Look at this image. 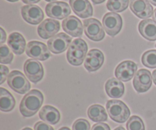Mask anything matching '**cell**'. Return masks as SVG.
<instances>
[{"label": "cell", "mask_w": 156, "mask_h": 130, "mask_svg": "<svg viewBox=\"0 0 156 130\" xmlns=\"http://www.w3.org/2000/svg\"><path fill=\"white\" fill-rule=\"evenodd\" d=\"M44 102V95L36 89L29 91L21 100L20 112L24 117H30L37 114Z\"/></svg>", "instance_id": "1"}, {"label": "cell", "mask_w": 156, "mask_h": 130, "mask_svg": "<svg viewBox=\"0 0 156 130\" xmlns=\"http://www.w3.org/2000/svg\"><path fill=\"white\" fill-rule=\"evenodd\" d=\"M88 45L82 39H76L71 43L68 49L66 58L68 62L73 65H82L86 58Z\"/></svg>", "instance_id": "2"}, {"label": "cell", "mask_w": 156, "mask_h": 130, "mask_svg": "<svg viewBox=\"0 0 156 130\" xmlns=\"http://www.w3.org/2000/svg\"><path fill=\"white\" fill-rule=\"evenodd\" d=\"M106 108L110 117L117 123H125L130 116L129 109L121 100H108L107 102Z\"/></svg>", "instance_id": "3"}, {"label": "cell", "mask_w": 156, "mask_h": 130, "mask_svg": "<svg viewBox=\"0 0 156 130\" xmlns=\"http://www.w3.org/2000/svg\"><path fill=\"white\" fill-rule=\"evenodd\" d=\"M9 86L15 92L24 94L30 89V84L21 72L14 70L9 73L7 79Z\"/></svg>", "instance_id": "4"}, {"label": "cell", "mask_w": 156, "mask_h": 130, "mask_svg": "<svg viewBox=\"0 0 156 130\" xmlns=\"http://www.w3.org/2000/svg\"><path fill=\"white\" fill-rule=\"evenodd\" d=\"M85 35L93 41H101L105 38V33L102 24L95 18H88L83 21Z\"/></svg>", "instance_id": "5"}, {"label": "cell", "mask_w": 156, "mask_h": 130, "mask_svg": "<svg viewBox=\"0 0 156 130\" xmlns=\"http://www.w3.org/2000/svg\"><path fill=\"white\" fill-rule=\"evenodd\" d=\"M103 27L106 33L111 37H114L120 31L123 26V20L120 15L114 12H109L104 16Z\"/></svg>", "instance_id": "6"}, {"label": "cell", "mask_w": 156, "mask_h": 130, "mask_svg": "<svg viewBox=\"0 0 156 130\" xmlns=\"http://www.w3.org/2000/svg\"><path fill=\"white\" fill-rule=\"evenodd\" d=\"M49 48L44 44L39 41H30L26 47V53L30 58L36 60H47L50 56Z\"/></svg>", "instance_id": "7"}, {"label": "cell", "mask_w": 156, "mask_h": 130, "mask_svg": "<svg viewBox=\"0 0 156 130\" xmlns=\"http://www.w3.org/2000/svg\"><path fill=\"white\" fill-rule=\"evenodd\" d=\"M47 16L54 19H63L68 18L71 13L69 5L65 2H54L46 5Z\"/></svg>", "instance_id": "8"}, {"label": "cell", "mask_w": 156, "mask_h": 130, "mask_svg": "<svg viewBox=\"0 0 156 130\" xmlns=\"http://www.w3.org/2000/svg\"><path fill=\"white\" fill-rule=\"evenodd\" d=\"M24 71L27 79L33 83H37L44 75L42 64L36 59H27L24 65Z\"/></svg>", "instance_id": "9"}, {"label": "cell", "mask_w": 156, "mask_h": 130, "mask_svg": "<svg viewBox=\"0 0 156 130\" xmlns=\"http://www.w3.org/2000/svg\"><path fill=\"white\" fill-rule=\"evenodd\" d=\"M72 42V37L65 33H59L50 38L47 42V47L55 54L63 53L67 50Z\"/></svg>", "instance_id": "10"}, {"label": "cell", "mask_w": 156, "mask_h": 130, "mask_svg": "<svg viewBox=\"0 0 156 130\" xmlns=\"http://www.w3.org/2000/svg\"><path fill=\"white\" fill-rule=\"evenodd\" d=\"M152 78L151 72L145 69L139 70L134 77L133 87L138 93L146 92L152 86Z\"/></svg>", "instance_id": "11"}, {"label": "cell", "mask_w": 156, "mask_h": 130, "mask_svg": "<svg viewBox=\"0 0 156 130\" xmlns=\"http://www.w3.org/2000/svg\"><path fill=\"white\" fill-rule=\"evenodd\" d=\"M21 15L26 22L34 25L40 24L44 18L42 9L34 5L23 6L21 8Z\"/></svg>", "instance_id": "12"}, {"label": "cell", "mask_w": 156, "mask_h": 130, "mask_svg": "<svg viewBox=\"0 0 156 130\" xmlns=\"http://www.w3.org/2000/svg\"><path fill=\"white\" fill-rule=\"evenodd\" d=\"M137 65L131 60H126L119 64L115 69V76L121 82L131 80L136 73Z\"/></svg>", "instance_id": "13"}, {"label": "cell", "mask_w": 156, "mask_h": 130, "mask_svg": "<svg viewBox=\"0 0 156 130\" xmlns=\"http://www.w3.org/2000/svg\"><path fill=\"white\" fill-rule=\"evenodd\" d=\"M129 8L138 18L147 19L153 15V8L147 0H130Z\"/></svg>", "instance_id": "14"}, {"label": "cell", "mask_w": 156, "mask_h": 130, "mask_svg": "<svg viewBox=\"0 0 156 130\" xmlns=\"http://www.w3.org/2000/svg\"><path fill=\"white\" fill-rule=\"evenodd\" d=\"M60 28V24L55 19H46L38 26V35L43 39H49L58 33Z\"/></svg>", "instance_id": "15"}, {"label": "cell", "mask_w": 156, "mask_h": 130, "mask_svg": "<svg viewBox=\"0 0 156 130\" xmlns=\"http://www.w3.org/2000/svg\"><path fill=\"white\" fill-rule=\"evenodd\" d=\"M105 56L101 50L93 49L87 54L85 61V67L88 72H95L102 66Z\"/></svg>", "instance_id": "16"}, {"label": "cell", "mask_w": 156, "mask_h": 130, "mask_svg": "<svg viewBox=\"0 0 156 130\" xmlns=\"http://www.w3.org/2000/svg\"><path fill=\"white\" fill-rule=\"evenodd\" d=\"M64 31L72 37H82L83 33V26L78 18L75 16H69L65 18L62 23Z\"/></svg>", "instance_id": "17"}, {"label": "cell", "mask_w": 156, "mask_h": 130, "mask_svg": "<svg viewBox=\"0 0 156 130\" xmlns=\"http://www.w3.org/2000/svg\"><path fill=\"white\" fill-rule=\"evenodd\" d=\"M69 4L79 18H87L93 15V8L88 0H69Z\"/></svg>", "instance_id": "18"}, {"label": "cell", "mask_w": 156, "mask_h": 130, "mask_svg": "<svg viewBox=\"0 0 156 130\" xmlns=\"http://www.w3.org/2000/svg\"><path fill=\"white\" fill-rule=\"evenodd\" d=\"M107 94L112 98H120L124 94V85L116 78H111L105 84Z\"/></svg>", "instance_id": "19"}, {"label": "cell", "mask_w": 156, "mask_h": 130, "mask_svg": "<svg viewBox=\"0 0 156 130\" xmlns=\"http://www.w3.org/2000/svg\"><path fill=\"white\" fill-rule=\"evenodd\" d=\"M140 34L149 41L156 40V22L152 19H144L139 24Z\"/></svg>", "instance_id": "20"}, {"label": "cell", "mask_w": 156, "mask_h": 130, "mask_svg": "<svg viewBox=\"0 0 156 130\" xmlns=\"http://www.w3.org/2000/svg\"><path fill=\"white\" fill-rule=\"evenodd\" d=\"M8 45L14 53L21 55L24 52L26 47V41L24 37L18 32L11 33L8 38Z\"/></svg>", "instance_id": "21"}, {"label": "cell", "mask_w": 156, "mask_h": 130, "mask_svg": "<svg viewBox=\"0 0 156 130\" xmlns=\"http://www.w3.org/2000/svg\"><path fill=\"white\" fill-rule=\"evenodd\" d=\"M39 117L44 122L51 125H55L60 120V114L56 108L46 105L43 107L39 112Z\"/></svg>", "instance_id": "22"}, {"label": "cell", "mask_w": 156, "mask_h": 130, "mask_svg": "<svg viewBox=\"0 0 156 130\" xmlns=\"http://www.w3.org/2000/svg\"><path fill=\"white\" fill-rule=\"evenodd\" d=\"M15 100L13 96L5 88H0V110L3 112H9L15 107Z\"/></svg>", "instance_id": "23"}, {"label": "cell", "mask_w": 156, "mask_h": 130, "mask_svg": "<svg viewBox=\"0 0 156 130\" xmlns=\"http://www.w3.org/2000/svg\"><path fill=\"white\" fill-rule=\"evenodd\" d=\"M88 116L93 122H101L107 121L108 120V114H107L104 107L99 104H93L88 108Z\"/></svg>", "instance_id": "24"}, {"label": "cell", "mask_w": 156, "mask_h": 130, "mask_svg": "<svg viewBox=\"0 0 156 130\" xmlns=\"http://www.w3.org/2000/svg\"><path fill=\"white\" fill-rule=\"evenodd\" d=\"M129 0H108L107 8L111 12H122L126 10L129 5Z\"/></svg>", "instance_id": "25"}, {"label": "cell", "mask_w": 156, "mask_h": 130, "mask_svg": "<svg viewBox=\"0 0 156 130\" xmlns=\"http://www.w3.org/2000/svg\"><path fill=\"white\" fill-rule=\"evenodd\" d=\"M142 62L145 66L150 69L156 68V50H148L142 56Z\"/></svg>", "instance_id": "26"}, {"label": "cell", "mask_w": 156, "mask_h": 130, "mask_svg": "<svg viewBox=\"0 0 156 130\" xmlns=\"http://www.w3.org/2000/svg\"><path fill=\"white\" fill-rule=\"evenodd\" d=\"M127 130H145V125L143 120L137 116H133L126 123Z\"/></svg>", "instance_id": "27"}, {"label": "cell", "mask_w": 156, "mask_h": 130, "mask_svg": "<svg viewBox=\"0 0 156 130\" xmlns=\"http://www.w3.org/2000/svg\"><path fill=\"white\" fill-rule=\"evenodd\" d=\"M0 56H1L0 62L2 64H10L14 58L13 54L10 51L9 47L2 44L0 47Z\"/></svg>", "instance_id": "28"}, {"label": "cell", "mask_w": 156, "mask_h": 130, "mask_svg": "<svg viewBox=\"0 0 156 130\" xmlns=\"http://www.w3.org/2000/svg\"><path fill=\"white\" fill-rule=\"evenodd\" d=\"M73 130H90V123L85 119H79L73 126Z\"/></svg>", "instance_id": "29"}, {"label": "cell", "mask_w": 156, "mask_h": 130, "mask_svg": "<svg viewBox=\"0 0 156 130\" xmlns=\"http://www.w3.org/2000/svg\"><path fill=\"white\" fill-rule=\"evenodd\" d=\"M0 84H3V82L7 79L8 75H9V69L5 65H0Z\"/></svg>", "instance_id": "30"}, {"label": "cell", "mask_w": 156, "mask_h": 130, "mask_svg": "<svg viewBox=\"0 0 156 130\" xmlns=\"http://www.w3.org/2000/svg\"><path fill=\"white\" fill-rule=\"evenodd\" d=\"M34 130H54L51 126H49L44 122H37L34 125Z\"/></svg>", "instance_id": "31"}, {"label": "cell", "mask_w": 156, "mask_h": 130, "mask_svg": "<svg viewBox=\"0 0 156 130\" xmlns=\"http://www.w3.org/2000/svg\"><path fill=\"white\" fill-rule=\"evenodd\" d=\"M91 130H111V128L106 123H98L92 126Z\"/></svg>", "instance_id": "32"}, {"label": "cell", "mask_w": 156, "mask_h": 130, "mask_svg": "<svg viewBox=\"0 0 156 130\" xmlns=\"http://www.w3.org/2000/svg\"><path fill=\"white\" fill-rule=\"evenodd\" d=\"M0 30H1V44H2L6 40V33L5 32V30H3L2 27L0 28Z\"/></svg>", "instance_id": "33"}, {"label": "cell", "mask_w": 156, "mask_h": 130, "mask_svg": "<svg viewBox=\"0 0 156 130\" xmlns=\"http://www.w3.org/2000/svg\"><path fill=\"white\" fill-rule=\"evenodd\" d=\"M40 1H41V0H22V2L24 3H25V4H30V5L35 4V3L39 2Z\"/></svg>", "instance_id": "34"}, {"label": "cell", "mask_w": 156, "mask_h": 130, "mask_svg": "<svg viewBox=\"0 0 156 130\" xmlns=\"http://www.w3.org/2000/svg\"><path fill=\"white\" fill-rule=\"evenodd\" d=\"M91 1L94 4H101V3L104 2L105 0H91Z\"/></svg>", "instance_id": "35"}, {"label": "cell", "mask_w": 156, "mask_h": 130, "mask_svg": "<svg viewBox=\"0 0 156 130\" xmlns=\"http://www.w3.org/2000/svg\"><path fill=\"white\" fill-rule=\"evenodd\" d=\"M152 79H153V82L155 83V85H156V70L152 72Z\"/></svg>", "instance_id": "36"}, {"label": "cell", "mask_w": 156, "mask_h": 130, "mask_svg": "<svg viewBox=\"0 0 156 130\" xmlns=\"http://www.w3.org/2000/svg\"><path fill=\"white\" fill-rule=\"evenodd\" d=\"M148 2H149V3H151V4H152L153 5L156 6V0H147Z\"/></svg>", "instance_id": "37"}, {"label": "cell", "mask_w": 156, "mask_h": 130, "mask_svg": "<svg viewBox=\"0 0 156 130\" xmlns=\"http://www.w3.org/2000/svg\"><path fill=\"white\" fill-rule=\"evenodd\" d=\"M152 18H153V20L156 22V9H155L153 12V15H152Z\"/></svg>", "instance_id": "38"}, {"label": "cell", "mask_w": 156, "mask_h": 130, "mask_svg": "<svg viewBox=\"0 0 156 130\" xmlns=\"http://www.w3.org/2000/svg\"><path fill=\"white\" fill-rule=\"evenodd\" d=\"M114 130H126V129H125L123 127V126H119V127L116 128V129Z\"/></svg>", "instance_id": "39"}, {"label": "cell", "mask_w": 156, "mask_h": 130, "mask_svg": "<svg viewBox=\"0 0 156 130\" xmlns=\"http://www.w3.org/2000/svg\"><path fill=\"white\" fill-rule=\"evenodd\" d=\"M59 130H70V129H69L68 127H62V128H61V129H59Z\"/></svg>", "instance_id": "40"}, {"label": "cell", "mask_w": 156, "mask_h": 130, "mask_svg": "<svg viewBox=\"0 0 156 130\" xmlns=\"http://www.w3.org/2000/svg\"><path fill=\"white\" fill-rule=\"evenodd\" d=\"M7 1H9V2H17V1H18V0H7Z\"/></svg>", "instance_id": "41"}, {"label": "cell", "mask_w": 156, "mask_h": 130, "mask_svg": "<svg viewBox=\"0 0 156 130\" xmlns=\"http://www.w3.org/2000/svg\"><path fill=\"white\" fill-rule=\"evenodd\" d=\"M22 130H32V129L29 127H26V128H24V129H23Z\"/></svg>", "instance_id": "42"}, {"label": "cell", "mask_w": 156, "mask_h": 130, "mask_svg": "<svg viewBox=\"0 0 156 130\" xmlns=\"http://www.w3.org/2000/svg\"><path fill=\"white\" fill-rule=\"evenodd\" d=\"M45 1H47V2H55L56 0H45Z\"/></svg>", "instance_id": "43"}, {"label": "cell", "mask_w": 156, "mask_h": 130, "mask_svg": "<svg viewBox=\"0 0 156 130\" xmlns=\"http://www.w3.org/2000/svg\"><path fill=\"white\" fill-rule=\"evenodd\" d=\"M155 46H156V45H155Z\"/></svg>", "instance_id": "44"}]
</instances>
